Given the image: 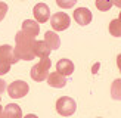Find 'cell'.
I'll list each match as a JSON object with an SVG mask.
<instances>
[{
	"label": "cell",
	"mask_w": 121,
	"mask_h": 118,
	"mask_svg": "<svg viewBox=\"0 0 121 118\" xmlns=\"http://www.w3.org/2000/svg\"><path fill=\"white\" fill-rule=\"evenodd\" d=\"M50 67H52V61L49 58L40 59V62L35 63L31 68V78L34 81H44V80H47Z\"/></svg>",
	"instance_id": "obj_3"
},
{
	"label": "cell",
	"mask_w": 121,
	"mask_h": 118,
	"mask_svg": "<svg viewBox=\"0 0 121 118\" xmlns=\"http://www.w3.org/2000/svg\"><path fill=\"white\" fill-rule=\"evenodd\" d=\"M44 41H46V44L50 47V50H56L60 46L59 35L55 31H46L44 33Z\"/></svg>",
	"instance_id": "obj_13"
},
{
	"label": "cell",
	"mask_w": 121,
	"mask_h": 118,
	"mask_svg": "<svg viewBox=\"0 0 121 118\" xmlns=\"http://www.w3.org/2000/svg\"><path fill=\"white\" fill-rule=\"evenodd\" d=\"M34 38L30 37V35L24 34L22 31H19L15 35V47H13V53L15 56L19 59H24V61H31L34 59V53H33V46H34Z\"/></svg>",
	"instance_id": "obj_1"
},
{
	"label": "cell",
	"mask_w": 121,
	"mask_h": 118,
	"mask_svg": "<svg viewBox=\"0 0 121 118\" xmlns=\"http://www.w3.org/2000/svg\"><path fill=\"white\" fill-rule=\"evenodd\" d=\"M4 90H6V81H3L2 78H0V94H2Z\"/></svg>",
	"instance_id": "obj_20"
},
{
	"label": "cell",
	"mask_w": 121,
	"mask_h": 118,
	"mask_svg": "<svg viewBox=\"0 0 121 118\" xmlns=\"http://www.w3.org/2000/svg\"><path fill=\"white\" fill-rule=\"evenodd\" d=\"M33 13L35 22H47V19L50 18V9L46 3H37L33 9Z\"/></svg>",
	"instance_id": "obj_7"
},
{
	"label": "cell",
	"mask_w": 121,
	"mask_h": 118,
	"mask_svg": "<svg viewBox=\"0 0 121 118\" xmlns=\"http://www.w3.org/2000/svg\"><path fill=\"white\" fill-rule=\"evenodd\" d=\"M75 109H77V103H75L74 99H71L68 96H62V97L58 99V102H56L58 114L64 115V117H69L75 112Z\"/></svg>",
	"instance_id": "obj_4"
},
{
	"label": "cell",
	"mask_w": 121,
	"mask_h": 118,
	"mask_svg": "<svg viewBox=\"0 0 121 118\" xmlns=\"http://www.w3.org/2000/svg\"><path fill=\"white\" fill-rule=\"evenodd\" d=\"M30 90V87L25 81H22V80H16L13 83H10L9 87H8V94L12 97V99H21L24 97L25 94L28 93Z\"/></svg>",
	"instance_id": "obj_5"
},
{
	"label": "cell",
	"mask_w": 121,
	"mask_h": 118,
	"mask_svg": "<svg viewBox=\"0 0 121 118\" xmlns=\"http://www.w3.org/2000/svg\"><path fill=\"white\" fill-rule=\"evenodd\" d=\"M96 8L102 12H106L112 8V2H108V0H96Z\"/></svg>",
	"instance_id": "obj_17"
},
{
	"label": "cell",
	"mask_w": 121,
	"mask_h": 118,
	"mask_svg": "<svg viewBox=\"0 0 121 118\" xmlns=\"http://www.w3.org/2000/svg\"><path fill=\"white\" fill-rule=\"evenodd\" d=\"M47 84H49L50 87H55V88H62V87L66 86V78L64 75H60L58 71L56 72H49Z\"/></svg>",
	"instance_id": "obj_10"
},
{
	"label": "cell",
	"mask_w": 121,
	"mask_h": 118,
	"mask_svg": "<svg viewBox=\"0 0 121 118\" xmlns=\"http://www.w3.org/2000/svg\"><path fill=\"white\" fill-rule=\"evenodd\" d=\"M0 118H6V115L3 114V111H2V112H0Z\"/></svg>",
	"instance_id": "obj_24"
},
{
	"label": "cell",
	"mask_w": 121,
	"mask_h": 118,
	"mask_svg": "<svg viewBox=\"0 0 121 118\" xmlns=\"http://www.w3.org/2000/svg\"><path fill=\"white\" fill-rule=\"evenodd\" d=\"M24 118H39L37 115H34V114H28V115H25Z\"/></svg>",
	"instance_id": "obj_23"
},
{
	"label": "cell",
	"mask_w": 121,
	"mask_h": 118,
	"mask_svg": "<svg viewBox=\"0 0 121 118\" xmlns=\"http://www.w3.org/2000/svg\"><path fill=\"white\" fill-rule=\"evenodd\" d=\"M22 33L34 38L35 35L40 33V25L35 21H33V19H27V21H24V24H22Z\"/></svg>",
	"instance_id": "obj_12"
},
{
	"label": "cell",
	"mask_w": 121,
	"mask_h": 118,
	"mask_svg": "<svg viewBox=\"0 0 121 118\" xmlns=\"http://www.w3.org/2000/svg\"><path fill=\"white\" fill-rule=\"evenodd\" d=\"M0 102H2V97H0ZM0 112H2V106H0Z\"/></svg>",
	"instance_id": "obj_26"
},
{
	"label": "cell",
	"mask_w": 121,
	"mask_h": 118,
	"mask_svg": "<svg viewBox=\"0 0 121 118\" xmlns=\"http://www.w3.org/2000/svg\"><path fill=\"white\" fill-rule=\"evenodd\" d=\"M69 22H71V19L65 12H58V13H55L50 18V25L55 31H64V30H66L69 27Z\"/></svg>",
	"instance_id": "obj_6"
},
{
	"label": "cell",
	"mask_w": 121,
	"mask_h": 118,
	"mask_svg": "<svg viewBox=\"0 0 121 118\" xmlns=\"http://www.w3.org/2000/svg\"><path fill=\"white\" fill-rule=\"evenodd\" d=\"M50 47L46 44L44 40H39V41H34V46H33V53L34 56H39V58H49L50 55Z\"/></svg>",
	"instance_id": "obj_9"
},
{
	"label": "cell",
	"mask_w": 121,
	"mask_h": 118,
	"mask_svg": "<svg viewBox=\"0 0 121 118\" xmlns=\"http://www.w3.org/2000/svg\"><path fill=\"white\" fill-rule=\"evenodd\" d=\"M56 69L60 75L68 77L74 72V63H72L69 59H59L58 63H56Z\"/></svg>",
	"instance_id": "obj_11"
},
{
	"label": "cell",
	"mask_w": 121,
	"mask_h": 118,
	"mask_svg": "<svg viewBox=\"0 0 121 118\" xmlns=\"http://www.w3.org/2000/svg\"><path fill=\"white\" fill-rule=\"evenodd\" d=\"M74 19L80 25H87V24L92 22V12L87 8H78L74 12Z\"/></svg>",
	"instance_id": "obj_8"
},
{
	"label": "cell",
	"mask_w": 121,
	"mask_h": 118,
	"mask_svg": "<svg viewBox=\"0 0 121 118\" xmlns=\"http://www.w3.org/2000/svg\"><path fill=\"white\" fill-rule=\"evenodd\" d=\"M112 6H118V8H121V0H120V2H118V0H117V2H112Z\"/></svg>",
	"instance_id": "obj_22"
},
{
	"label": "cell",
	"mask_w": 121,
	"mask_h": 118,
	"mask_svg": "<svg viewBox=\"0 0 121 118\" xmlns=\"http://www.w3.org/2000/svg\"><path fill=\"white\" fill-rule=\"evenodd\" d=\"M109 33L114 37H121V24L118 19H112L109 24Z\"/></svg>",
	"instance_id": "obj_16"
},
{
	"label": "cell",
	"mask_w": 121,
	"mask_h": 118,
	"mask_svg": "<svg viewBox=\"0 0 121 118\" xmlns=\"http://www.w3.org/2000/svg\"><path fill=\"white\" fill-rule=\"evenodd\" d=\"M117 65H118V69L121 72V55H118V58H117Z\"/></svg>",
	"instance_id": "obj_21"
},
{
	"label": "cell",
	"mask_w": 121,
	"mask_h": 118,
	"mask_svg": "<svg viewBox=\"0 0 121 118\" xmlns=\"http://www.w3.org/2000/svg\"><path fill=\"white\" fill-rule=\"evenodd\" d=\"M111 96L115 100H121V78L114 80L111 86Z\"/></svg>",
	"instance_id": "obj_15"
},
{
	"label": "cell",
	"mask_w": 121,
	"mask_h": 118,
	"mask_svg": "<svg viewBox=\"0 0 121 118\" xmlns=\"http://www.w3.org/2000/svg\"><path fill=\"white\" fill-rule=\"evenodd\" d=\"M18 62V58L15 56L13 49L9 44L0 46V75H4L9 72L10 65Z\"/></svg>",
	"instance_id": "obj_2"
},
{
	"label": "cell",
	"mask_w": 121,
	"mask_h": 118,
	"mask_svg": "<svg viewBox=\"0 0 121 118\" xmlns=\"http://www.w3.org/2000/svg\"><path fill=\"white\" fill-rule=\"evenodd\" d=\"M6 12H8V4H6L4 2H0V21L4 18Z\"/></svg>",
	"instance_id": "obj_19"
},
{
	"label": "cell",
	"mask_w": 121,
	"mask_h": 118,
	"mask_svg": "<svg viewBox=\"0 0 121 118\" xmlns=\"http://www.w3.org/2000/svg\"><path fill=\"white\" fill-rule=\"evenodd\" d=\"M3 114L6 115V118H22V111H21V108L16 103L6 105Z\"/></svg>",
	"instance_id": "obj_14"
},
{
	"label": "cell",
	"mask_w": 121,
	"mask_h": 118,
	"mask_svg": "<svg viewBox=\"0 0 121 118\" xmlns=\"http://www.w3.org/2000/svg\"><path fill=\"white\" fill-rule=\"evenodd\" d=\"M58 6L59 8H72L75 4V0H68V2H64V0H58Z\"/></svg>",
	"instance_id": "obj_18"
},
{
	"label": "cell",
	"mask_w": 121,
	"mask_h": 118,
	"mask_svg": "<svg viewBox=\"0 0 121 118\" xmlns=\"http://www.w3.org/2000/svg\"><path fill=\"white\" fill-rule=\"evenodd\" d=\"M118 21H120V24H121V12H120V16H118Z\"/></svg>",
	"instance_id": "obj_25"
}]
</instances>
